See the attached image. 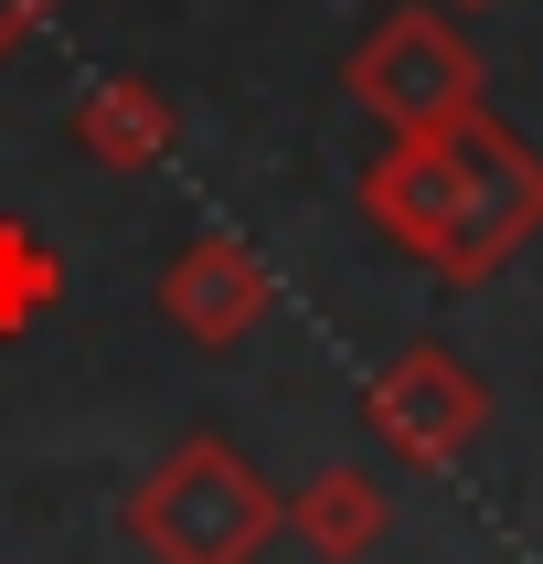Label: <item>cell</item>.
<instances>
[{
    "label": "cell",
    "instance_id": "30bf717a",
    "mask_svg": "<svg viewBox=\"0 0 543 564\" xmlns=\"http://www.w3.org/2000/svg\"><path fill=\"white\" fill-rule=\"evenodd\" d=\"M447 11H490V0H447Z\"/></svg>",
    "mask_w": 543,
    "mask_h": 564
},
{
    "label": "cell",
    "instance_id": "9c48e42d",
    "mask_svg": "<svg viewBox=\"0 0 543 564\" xmlns=\"http://www.w3.org/2000/svg\"><path fill=\"white\" fill-rule=\"evenodd\" d=\"M43 22H54V0H0V64L22 54V43H32Z\"/></svg>",
    "mask_w": 543,
    "mask_h": 564
},
{
    "label": "cell",
    "instance_id": "3957f363",
    "mask_svg": "<svg viewBox=\"0 0 543 564\" xmlns=\"http://www.w3.org/2000/svg\"><path fill=\"white\" fill-rule=\"evenodd\" d=\"M341 86H351L362 118H383V139H415V128L469 118L479 96H490V64H479V43L447 22V11L405 0V11H383V22L351 43Z\"/></svg>",
    "mask_w": 543,
    "mask_h": 564
},
{
    "label": "cell",
    "instance_id": "7a4b0ae2",
    "mask_svg": "<svg viewBox=\"0 0 543 564\" xmlns=\"http://www.w3.org/2000/svg\"><path fill=\"white\" fill-rule=\"evenodd\" d=\"M278 533H287V501L214 426L182 437L171 458H150V479L128 490V543L150 564H256Z\"/></svg>",
    "mask_w": 543,
    "mask_h": 564
},
{
    "label": "cell",
    "instance_id": "277c9868",
    "mask_svg": "<svg viewBox=\"0 0 543 564\" xmlns=\"http://www.w3.org/2000/svg\"><path fill=\"white\" fill-rule=\"evenodd\" d=\"M362 426H373L405 469H447V458L490 426V383L447 341H415V351H394V362L362 383Z\"/></svg>",
    "mask_w": 543,
    "mask_h": 564
},
{
    "label": "cell",
    "instance_id": "8992f818",
    "mask_svg": "<svg viewBox=\"0 0 543 564\" xmlns=\"http://www.w3.org/2000/svg\"><path fill=\"white\" fill-rule=\"evenodd\" d=\"M75 150L96 160V171H118V182H139V171H160L171 160V139H182V118H171V96L150 86V75H96L86 96H75Z\"/></svg>",
    "mask_w": 543,
    "mask_h": 564
},
{
    "label": "cell",
    "instance_id": "ba28073f",
    "mask_svg": "<svg viewBox=\"0 0 543 564\" xmlns=\"http://www.w3.org/2000/svg\"><path fill=\"white\" fill-rule=\"evenodd\" d=\"M54 288H64L54 246H43L32 224H11V214H0V341H11V330H32V319L54 310Z\"/></svg>",
    "mask_w": 543,
    "mask_h": 564
},
{
    "label": "cell",
    "instance_id": "5b68a950",
    "mask_svg": "<svg viewBox=\"0 0 543 564\" xmlns=\"http://www.w3.org/2000/svg\"><path fill=\"white\" fill-rule=\"evenodd\" d=\"M267 256L246 246V235H192L171 267H160V319L182 330V341L224 351V341H246L256 319H267Z\"/></svg>",
    "mask_w": 543,
    "mask_h": 564
},
{
    "label": "cell",
    "instance_id": "52a82bcc",
    "mask_svg": "<svg viewBox=\"0 0 543 564\" xmlns=\"http://www.w3.org/2000/svg\"><path fill=\"white\" fill-rule=\"evenodd\" d=\"M383 522H394V511H383V490L362 469H319V479L287 490V533L309 543L319 564H362L383 543Z\"/></svg>",
    "mask_w": 543,
    "mask_h": 564
},
{
    "label": "cell",
    "instance_id": "6da1fadb",
    "mask_svg": "<svg viewBox=\"0 0 543 564\" xmlns=\"http://www.w3.org/2000/svg\"><path fill=\"white\" fill-rule=\"evenodd\" d=\"M362 214L426 278L479 288L543 235V150L511 139V118L469 107V118H447V128L383 139L373 171H362Z\"/></svg>",
    "mask_w": 543,
    "mask_h": 564
}]
</instances>
